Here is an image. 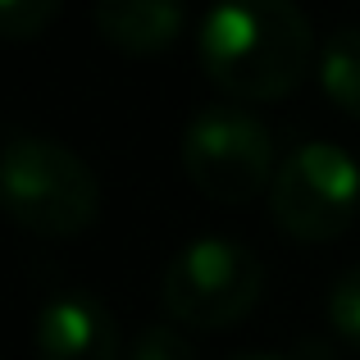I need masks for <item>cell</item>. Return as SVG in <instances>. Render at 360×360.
<instances>
[{
	"label": "cell",
	"instance_id": "obj_12",
	"mask_svg": "<svg viewBox=\"0 0 360 360\" xmlns=\"http://www.w3.org/2000/svg\"><path fill=\"white\" fill-rule=\"evenodd\" d=\"M229 360H283V356H264V352H242V356H229Z\"/></svg>",
	"mask_w": 360,
	"mask_h": 360
},
{
	"label": "cell",
	"instance_id": "obj_7",
	"mask_svg": "<svg viewBox=\"0 0 360 360\" xmlns=\"http://www.w3.org/2000/svg\"><path fill=\"white\" fill-rule=\"evenodd\" d=\"M187 23V0H96V32L132 60L174 51Z\"/></svg>",
	"mask_w": 360,
	"mask_h": 360
},
{
	"label": "cell",
	"instance_id": "obj_11",
	"mask_svg": "<svg viewBox=\"0 0 360 360\" xmlns=\"http://www.w3.org/2000/svg\"><path fill=\"white\" fill-rule=\"evenodd\" d=\"M123 360H201V356H196V342L183 338L178 324H146L132 338Z\"/></svg>",
	"mask_w": 360,
	"mask_h": 360
},
{
	"label": "cell",
	"instance_id": "obj_1",
	"mask_svg": "<svg viewBox=\"0 0 360 360\" xmlns=\"http://www.w3.org/2000/svg\"><path fill=\"white\" fill-rule=\"evenodd\" d=\"M201 69L224 96L269 105L319 64L315 27L297 0H214L196 32Z\"/></svg>",
	"mask_w": 360,
	"mask_h": 360
},
{
	"label": "cell",
	"instance_id": "obj_2",
	"mask_svg": "<svg viewBox=\"0 0 360 360\" xmlns=\"http://www.w3.org/2000/svg\"><path fill=\"white\" fill-rule=\"evenodd\" d=\"M0 192L18 229L37 238H82L101 214V183L91 165L64 141L9 132L0 155Z\"/></svg>",
	"mask_w": 360,
	"mask_h": 360
},
{
	"label": "cell",
	"instance_id": "obj_5",
	"mask_svg": "<svg viewBox=\"0 0 360 360\" xmlns=\"http://www.w3.org/2000/svg\"><path fill=\"white\" fill-rule=\"evenodd\" d=\"M269 214L292 242H338L360 214V165L338 141H301L278 160Z\"/></svg>",
	"mask_w": 360,
	"mask_h": 360
},
{
	"label": "cell",
	"instance_id": "obj_8",
	"mask_svg": "<svg viewBox=\"0 0 360 360\" xmlns=\"http://www.w3.org/2000/svg\"><path fill=\"white\" fill-rule=\"evenodd\" d=\"M319 87L347 119H360V27H338L319 46Z\"/></svg>",
	"mask_w": 360,
	"mask_h": 360
},
{
	"label": "cell",
	"instance_id": "obj_6",
	"mask_svg": "<svg viewBox=\"0 0 360 360\" xmlns=\"http://www.w3.org/2000/svg\"><path fill=\"white\" fill-rule=\"evenodd\" d=\"M32 352L37 360H119V319L96 292H60L37 310Z\"/></svg>",
	"mask_w": 360,
	"mask_h": 360
},
{
	"label": "cell",
	"instance_id": "obj_9",
	"mask_svg": "<svg viewBox=\"0 0 360 360\" xmlns=\"http://www.w3.org/2000/svg\"><path fill=\"white\" fill-rule=\"evenodd\" d=\"M324 310H328L333 333L342 338L347 347H356V352H360V264H347V269L328 283Z\"/></svg>",
	"mask_w": 360,
	"mask_h": 360
},
{
	"label": "cell",
	"instance_id": "obj_3",
	"mask_svg": "<svg viewBox=\"0 0 360 360\" xmlns=\"http://www.w3.org/2000/svg\"><path fill=\"white\" fill-rule=\"evenodd\" d=\"M178 160L187 183L219 205H246L255 196H269L278 174L269 128L238 105L196 110L178 141Z\"/></svg>",
	"mask_w": 360,
	"mask_h": 360
},
{
	"label": "cell",
	"instance_id": "obj_10",
	"mask_svg": "<svg viewBox=\"0 0 360 360\" xmlns=\"http://www.w3.org/2000/svg\"><path fill=\"white\" fill-rule=\"evenodd\" d=\"M64 0H0V32L9 41H32L55 23Z\"/></svg>",
	"mask_w": 360,
	"mask_h": 360
},
{
	"label": "cell",
	"instance_id": "obj_4",
	"mask_svg": "<svg viewBox=\"0 0 360 360\" xmlns=\"http://www.w3.org/2000/svg\"><path fill=\"white\" fill-rule=\"evenodd\" d=\"M264 260L233 238H196L169 260L160 306L178 328H229L260 306Z\"/></svg>",
	"mask_w": 360,
	"mask_h": 360
}]
</instances>
